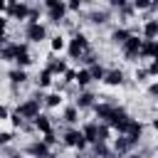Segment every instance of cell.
Here are the masks:
<instances>
[{"instance_id": "6da1fadb", "label": "cell", "mask_w": 158, "mask_h": 158, "mask_svg": "<svg viewBox=\"0 0 158 158\" xmlns=\"http://www.w3.org/2000/svg\"><path fill=\"white\" fill-rule=\"evenodd\" d=\"M77 20L81 22V25H91V27H96V30H101V27H111L114 25V12L106 7V5H86L84 7V12L81 15H77Z\"/></svg>"}, {"instance_id": "7a4b0ae2", "label": "cell", "mask_w": 158, "mask_h": 158, "mask_svg": "<svg viewBox=\"0 0 158 158\" xmlns=\"http://www.w3.org/2000/svg\"><path fill=\"white\" fill-rule=\"evenodd\" d=\"M89 49H91V42H89V37H86L84 32H77V35L67 37V47H64L67 59H74V62L79 64V59H81Z\"/></svg>"}, {"instance_id": "3957f363", "label": "cell", "mask_w": 158, "mask_h": 158, "mask_svg": "<svg viewBox=\"0 0 158 158\" xmlns=\"http://www.w3.org/2000/svg\"><path fill=\"white\" fill-rule=\"evenodd\" d=\"M42 10H44V25L49 27V25H54V27H59L62 22H64V17L69 15L67 12V2H62V0H44L42 2Z\"/></svg>"}, {"instance_id": "277c9868", "label": "cell", "mask_w": 158, "mask_h": 158, "mask_svg": "<svg viewBox=\"0 0 158 158\" xmlns=\"http://www.w3.org/2000/svg\"><path fill=\"white\" fill-rule=\"evenodd\" d=\"M22 37L27 44H42L49 40V27L40 20V22H25L22 25Z\"/></svg>"}, {"instance_id": "5b68a950", "label": "cell", "mask_w": 158, "mask_h": 158, "mask_svg": "<svg viewBox=\"0 0 158 158\" xmlns=\"http://www.w3.org/2000/svg\"><path fill=\"white\" fill-rule=\"evenodd\" d=\"M12 114L15 116H20L22 121H35L40 114H42V104H37L35 99H30V96H25V99H17V104L12 106Z\"/></svg>"}, {"instance_id": "8992f818", "label": "cell", "mask_w": 158, "mask_h": 158, "mask_svg": "<svg viewBox=\"0 0 158 158\" xmlns=\"http://www.w3.org/2000/svg\"><path fill=\"white\" fill-rule=\"evenodd\" d=\"M59 143H62V148H72V151H84L86 148V141H84L79 126L77 128H64L59 133Z\"/></svg>"}, {"instance_id": "52a82bcc", "label": "cell", "mask_w": 158, "mask_h": 158, "mask_svg": "<svg viewBox=\"0 0 158 158\" xmlns=\"http://www.w3.org/2000/svg\"><path fill=\"white\" fill-rule=\"evenodd\" d=\"M27 15H30V2H25V0H10L7 2V7H5V17L12 22H20V25H25L27 22Z\"/></svg>"}, {"instance_id": "ba28073f", "label": "cell", "mask_w": 158, "mask_h": 158, "mask_svg": "<svg viewBox=\"0 0 158 158\" xmlns=\"http://www.w3.org/2000/svg\"><path fill=\"white\" fill-rule=\"evenodd\" d=\"M126 81H128V74L121 67H106L104 79H101V84L109 89H121V86H126Z\"/></svg>"}, {"instance_id": "9c48e42d", "label": "cell", "mask_w": 158, "mask_h": 158, "mask_svg": "<svg viewBox=\"0 0 158 158\" xmlns=\"http://www.w3.org/2000/svg\"><path fill=\"white\" fill-rule=\"evenodd\" d=\"M138 49H141V37H138V35H131V37L118 47L121 57H123L128 64H141V62H138Z\"/></svg>"}, {"instance_id": "30bf717a", "label": "cell", "mask_w": 158, "mask_h": 158, "mask_svg": "<svg viewBox=\"0 0 158 158\" xmlns=\"http://www.w3.org/2000/svg\"><path fill=\"white\" fill-rule=\"evenodd\" d=\"M109 146H111V151H114L116 158H126L128 153L136 151V143H133L128 136H123V133H116V136L109 141Z\"/></svg>"}, {"instance_id": "8fae6325", "label": "cell", "mask_w": 158, "mask_h": 158, "mask_svg": "<svg viewBox=\"0 0 158 158\" xmlns=\"http://www.w3.org/2000/svg\"><path fill=\"white\" fill-rule=\"evenodd\" d=\"M44 69L57 79V77H62V74L69 69V59L62 57V54H52V52H49V54L44 57Z\"/></svg>"}, {"instance_id": "7c38bea8", "label": "cell", "mask_w": 158, "mask_h": 158, "mask_svg": "<svg viewBox=\"0 0 158 158\" xmlns=\"http://www.w3.org/2000/svg\"><path fill=\"white\" fill-rule=\"evenodd\" d=\"M99 101V94L94 91V89H79V94L69 101V104H74L77 109H79V114L81 111H91V106Z\"/></svg>"}, {"instance_id": "4fadbf2b", "label": "cell", "mask_w": 158, "mask_h": 158, "mask_svg": "<svg viewBox=\"0 0 158 158\" xmlns=\"http://www.w3.org/2000/svg\"><path fill=\"white\" fill-rule=\"evenodd\" d=\"M57 116H59V121H62L67 128H77V126H79V121H81V118H79V116H81V114H79V109H77L74 104H67V101H64V106L59 109V114H57Z\"/></svg>"}, {"instance_id": "5bb4252c", "label": "cell", "mask_w": 158, "mask_h": 158, "mask_svg": "<svg viewBox=\"0 0 158 158\" xmlns=\"http://www.w3.org/2000/svg\"><path fill=\"white\" fill-rule=\"evenodd\" d=\"M32 64H35V54H32L30 44H27V42H20V47H17V57H15L12 67H17V69H30Z\"/></svg>"}, {"instance_id": "9a60e30c", "label": "cell", "mask_w": 158, "mask_h": 158, "mask_svg": "<svg viewBox=\"0 0 158 158\" xmlns=\"http://www.w3.org/2000/svg\"><path fill=\"white\" fill-rule=\"evenodd\" d=\"M5 81L7 84H12V86H27L30 84V72L27 69H17V67H10L7 72H5Z\"/></svg>"}, {"instance_id": "2e32d148", "label": "cell", "mask_w": 158, "mask_h": 158, "mask_svg": "<svg viewBox=\"0 0 158 158\" xmlns=\"http://www.w3.org/2000/svg\"><path fill=\"white\" fill-rule=\"evenodd\" d=\"M131 35H133V32H131L128 27H123V25H116V22H114V25L109 27V42H111L114 47H121Z\"/></svg>"}, {"instance_id": "e0dca14e", "label": "cell", "mask_w": 158, "mask_h": 158, "mask_svg": "<svg viewBox=\"0 0 158 158\" xmlns=\"http://www.w3.org/2000/svg\"><path fill=\"white\" fill-rule=\"evenodd\" d=\"M143 59H158V42L156 40H141V49H138V62Z\"/></svg>"}, {"instance_id": "ac0fdd59", "label": "cell", "mask_w": 158, "mask_h": 158, "mask_svg": "<svg viewBox=\"0 0 158 158\" xmlns=\"http://www.w3.org/2000/svg\"><path fill=\"white\" fill-rule=\"evenodd\" d=\"M138 37H141V40H156V37H158V17H156V20H143V22H138Z\"/></svg>"}, {"instance_id": "d6986e66", "label": "cell", "mask_w": 158, "mask_h": 158, "mask_svg": "<svg viewBox=\"0 0 158 158\" xmlns=\"http://www.w3.org/2000/svg\"><path fill=\"white\" fill-rule=\"evenodd\" d=\"M30 79H32L35 89H42V91H49V89H52V84H54V77H52V74H49L44 67H42V69H40L35 77H30Z\"/></svg>"}, {"instance_id": "ffe728a7", "label": "cell", "mask_w": 158, "mask_h": 158, "mask_svg": "<svg viewBox=\"0 0 158 158\" xmlns=\"http://www.w3.org/2000/svg\"><path fill=\"white\" fill-rule=\"evenodd\" d=\"M64 101H67V99H64L62 94H57V91L49 89V91L44 94V99H42V109H47V111H59V109L64 106Z\"/></svg>"}, {"instance_id": "44dd1931", "label": "cell", "mask_w": 158, "mask_h": 158, "mask_svg": "<svg viewBox=\"0 0 158 158\" xmlns=\"http://www.w3.org/2000/svg\"><path fill=\"white\" fill-rule=\"evenodd\" d=\"M32 128H35V133L37 136H44V133H49L52 131V118H49V114H40L35 121H32Z\"/></svg>"}, {"instance_id": "7402d4cb", "label": "cell", "mask_w": 158, "mask_h": 158, "mask_svg": "<svg viewBox=\"0 0 158 158\" xmlns=\"http://www.w3.org/2000/svg\"><path fill=\"white\" fill-rule=\"evenodd\" d=\"M17 47H20V42H5L2 47H0V62H5V64H12L15 62V57H17Z\"/></svg>"}, {"instance_id": "603a6c76", "label": "cell", "mask_w": 158, "mask_h": 158, "mask_svg": "<svg viewBox=\"0 0 158 158\" xmlns=\"http://www.w3.org/2000/svg\"><path fill=\"white\" fill-rule=\"evenodd\" d=\"M64 47H67V37H64L59 30H57L54 35H49V52H52V54H62Z\"/></svg>"}, {"instance_id": "cb8c5ba5", "label": "cell", "mask_w": 158, "mask_h": 158, "mask_svg": "<svg viewBox=\"0 0 158 158\" xmlns=\"http://www.w3.org/2000/svg\"><path fill=\"white\" fill-rule=\"evenodd\" d=\"M131 81H133L136 86H146V84H148V81H153V79H151V74H148V69L138 64V67L133 69V77H131Z\"/></svg>"}, {"instance_id": "d4e9b609", "label": "cell", "mask_w": 158, "mask_h": 158, "mask_svg": "<svg viewBox=\"0 0 158 158\" xmlns=\"http://www.w3.org/2000/svg\"><path fill=\"white\" fill-rule=\"evenodd\" d=\"M86 72H89V77H91V81H94V84H101V79H104V72H106V67H104L101 62H96V64L86 67Z\"/></svg>"}, {"instance_id": "484cf974", "label": "cell", "mask_w": 158, "mask_h": 158, "mask_svg": "<svg viewBox=\"0 0 158 158\" xmlns=\"http://www.w3.org/2000/svg\"><path fill=\"white\" fill-rule=\"evenodd\" d=\"M17 141V133L10 128V131H0V148H5V146H12Z\"/></svg>"}, {"instance_id": "4316f807", "label": "cell", "mask_w": 158, "mask_h": 158, "mask_svg": "<svg viewBox=\"0 0 158 158\" xmlns=\"http://www.w3.org/2000/svg\"><path fill=\"white\" fill-rule=\"evenodd\" d=\"M111 141V128L99 123V131H96V143H109Z\"/></svg>"}, {"instance_id": "83f0119b", "label": "cell", "mask_w": 158, "mask_h": 158, "mask_svg": "<svg viewBox=\"0 0 158 158\" xmlns=\"http://www.w3.org/2000/svg\"><path fill=\"white\" fill-rule=\"evenodd\" d=\"M146 96H148L151 104H156V96H158V81H156V79L146 84Z\"/></svg>"}, {"instance_id": "f1b7e54d", "label": "cell", "mask_w": 158, "mask_h": 158, "mask_svg": "<svg viewBox=\"0 0 158 158\" xmlns=\"http://www.w3.org/2000/svg\"><path fill=\"white\" fill-rule=\"evenodd\" d=\"M67 12H72V15H81V12H84V2H81V0H72V2H67Z\"/></svg>"}, {"instance_id": "f546056e", "label": "cell", "mask_w": 158, "mask_h": 158, "mask_svg": "<svg viewBox=\"0 0 158 158\" xmlns=\"http://www.w3.org/2000/svg\"><path fill=\"white\" fill-rule=\"evenodd\" d=\"M146 69H148V74H151V79H156V77H158V59H151Z\"/></svg>"}, {"instance_id": "4dcf8cb0", "label": "cell", "mask_w": 158, "mask_h": 158, "mask_svg": "<svg viewBox=\"0 0 158 158\" xmlns=\"http://www.w3.org/2000/svg\"><path fill=\"white\" fill-rule=\"evenodd\" d=\"M10 111L12 109L7 104H0V121H10Z\"/></svg>"}, {"instance_id": "1f68e13d", "label": "cell", "mask_w": 158, "mask_h": 158, "mask_svg": "<svg viewBox=\"0 0 158 158\" xmlns=\"http://www.w3.org/2000/svg\"><path fill=\"white\" fill-rule=\"evenodd\" d=\"M126 158H141V156H138V153H136V151H133V153H128V156H126Z\"/></svg>"}]
</instances>
